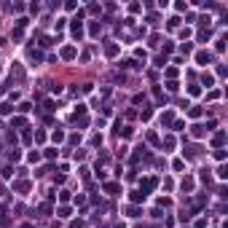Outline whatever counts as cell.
<instances>
[{"label": "cell", "instance_id": "cell-1", "mask_svg": "<svg viewBox=\"0 0 228 228\" xmlns=\"http://www.w3.org/2000/svg\"><path fill=\"white\" fill-rule=\"evenodd\" d=\"M196 59H199V65H207V62L212 59V56H209V51H201L199 56H196Z\"/></svg>", "mask_w": 228, "mask_h": 228}, {"label": "cell", "instance_id": "cell-2", "mask_svg": "<svg viewBox=\"0 0 228 228\" xmlns=\"http://www.w3.org/2000/svg\"><path fill=\"white\" fill-rule=\"evenodd\" d=\"M62 56H65V59H73V56H75V48H73V46H67L65 51H62Z\"/></svg>", "mask_w": 228, "mask_h": 228}, {"label": "cell", "instance_id": "cell-3", "mask_svg": "<svg viewBox=\"0 0 228 228\" xmlns=\"http://www.w3.org/2000/svg\"><path fill=\"white\" fill-rule=\"evenodd\" d=\"M105 191H107V193H118V185H115V182H107Z\"/></svg>", "mask_w": 228, "mask_h": 228}, {"label": "cell", "instance_id": "cell-4", "mask_svg": "<svg viewBox=\"0 0 228 228\" xmlns=\"http://www.w3.org/2000/svg\"><path fill=\"white\" fill-rule=\"evenodd\" d=\"M13 188H16V191H22V193H24L27 188H30V182H16V185H13Z\"/></svg>", "mask_w": 228, "mask_h": 228}, {"label": "cell", "instance_id": "cell-5", "mask_svg": "<svg viewBox=\"0 0 228 228\" xmlns=\"http://www.w3.org/2000/svg\"><path fill=\"white\" fill-rule=\"evenodd\" d=\"M223 140H226V134H223V132L215 134V145H223Z\"/></svg>", "mask_w": 228, "mask_h": 228}, {"label": "cell", "instance_id": "cell-6", "mask_svg": "<svg viewBox=\"0 0 228 228\" xmlns=\"http://www.w3.org/2000/svg\"><path fill=\"white\" fill-rule=\"evenodd\" d=\"M115 228H124V226H115Z\"/></svg>", "mask_w": 228, "mask_h": 228}]
</instances>
